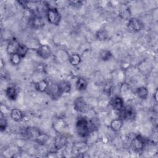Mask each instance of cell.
<instances>
[{"label":"cell","mask_w":158,"mask_h":158,"mask_svg":"<svg viewBox=\"0 0 158 158\" xmlns=\"http://www.w3.org/2000/svg\"><path fill=\"white\" fill-rule=\"evenodd\" d=\"M109 104L114 110L118 112L124 106V100L123 98L120 96H115L110 99Z\"/></svg>","instance_id":"ba28073f"},{"label":"cell","mask_w":158,"mask_h":158,"mask_svg":"<svg viewBox=\"0 0 158 158\" xmlns=\"http://www.w3.org/2000/svg\"><path fill=\"white\" fill-rule=\"evenodd\" d=\"M48 139H49V136L48 135L41 133L40 134V135L38 137V138L36 139L35 142L39 144L43 145V144H44L47 142Z\"/></svg>","instance_id":"4316f807"},{"label":"cell","mask_w":158,"mask_h":158,"mask_svg":"<svg viewBox=\"0 0 158 158\" xmlns=\"http://www.w3.org/2000/svg\"><path fill=\"white\" fill-rule=\"evenodd\" d=\"M157 93H158V91L157 89H156V90L155 91L154 93L153 94V98L154 99V100L157 102Z\"/></svg>","instance_id":"f546056e"},{"label":"cell","mask_w":158,"mask_h":158,"mask_svg":"<svg viewBox=\"0 0 158 158\" xmlns=\"http://www.w3.org/2000/svg\"><path fill=\"white\" fill-rule=\"evenodd\" d=\"M99 56L102 60L107 61L112 57V54L108 49H102L99 53Z\"/></svg>","instance_id":"603a6c76"},{"label":"cell","mask_w":158,"mask_h":158,"mask_svg":"<svg viewBox=\"0 0 158 158\" xmlns=\"http://www.w3.org/2000/svg\"><path fill=\"white\" fill-rule=\"evenodd\" d=\"M123 125V120L120 118H114L111 120L110 123V128L115 132L119 131Z\"/></svg>","instance_id":"5bb4252c"},{"label":"cell","mask_w":158,"mask_h":158,"mask_svg":"<svg viewBox=\"0 0 158 158\" xmlns=\"http://www.w3.org/2000/svg\"><path fill=\"white\" fill-rule=\"evenodd\" d=\"M67 143V137L64 135L59 134L57 135L54 139V148L57 150H59L62 149Z\"/></svg>","instance_id":"30bf717a"},{"label":"cell","mask_w":158,"mask_h":158,"mask_svg":"<svg viewBox=\"0 0 158 158\" xmlns=\"http://www.w3.org/2000/svg\"><path fill=\"white\" fill-rule=\"evenodd\" d=\"M31 26L36 29H40L44 25L43 17L40 15H35L31 19Z\"/></svg>","instance_id":"7c38bea8"},{"label":"cell","mask_w":158,"mask_h":158,"mask_svg":"<svg viewBox=\"0 0 158 158\" xmlns=\"http://www.w3.org/2000/svg\"><path fill=\"white\" fill-rule=\"evenodd\" d=\"M57 86L61 94L63 93H69L72 89L70 83L67 81H60L59 83H57Z\"/></svg>","instance_id":"e0dca14e"},{"label":"cell","mask_w":158,"mask_h":158,"mask_svg":"<svg viewBox=\"0 0 158 158\" xmlns=\"http://www.w3.org/2000/svg\"><path fill=\"white\" fill-rule=\"evenodd\" d=\"M22 59L17 53L15 52L10 56V62L13 65H17L20 63Z\"/></svg>","instance_id":"484cf974"},{"label":"cell","mask_w":158,"mask_h":158,"mask_svg":"<svg viewBox=\"0 0 158 158\" xmlns=\"http://www.w3.org/2000/svg\"><path fill=\"white\" fill-rule=\"evenodd\" d=\"M10 116L14 121L20 122L23 118V114L20 110L14 108L10 110Z\"/></svg>","instance_id":"ac0fdd59"},{"label":"cell","mask_w":158,"mask_h":158,"mask_svg":"<svg viewBox=\"0 0 158 158\" xmlns=\"http://www.w3.org/2000/svg\"><path fill=\"white\" fill-rule=\"evenodd\" d=\"M146 144L145 138L141 135H138L135 136L131 140V147L132 150L135 152H140L143 151Z\"/></svg>","instance_id":"3957f363"},{"label":"cell","mask_w":158,"mask_h":158,"mask_svg":"<svg viewBox=\"0 0 158 158\" xmlns=\"http://www.w3.org/2000/svg\"><path fill=\"white\" fill-rule=\"evenodd\" d=\"M36 53L40 57L46 59L51 56L52 51L49 46L47 44H41L36 49Z\"/></svg>","instance_id":"52a82bcc"},{"label":"cell","mask_w":158,"mask_h":158,"mask_svg":"<svg viewBox=\"0 0 158 158\" xmlns=\"http://www.w3.org/2000/svg\"><path fill=\"white\" fill-rule=\"evenodd\" d=\"M6 97L10 101H15L17 98V91L16 88L13 86H8L5 90Z\"/></svg>","instance_id":"9a60e30c"},{"label":"cell","mask_w":158,"mask_h":158,"mask_svg":"<svg viewBox=\"0 0 158 158\" xmlns=\"http://www.w3.org/2000/svg\"><path fill=\"white\" fill-rule=\"evenodd\" d=\"M73 108L78 112L84 113L88 110V106L83 97L78 96L73 101Z\"/></svg>","instance_id":"5b68a950"},{"label":"cell","mask_w":158,"mask_h":158,"mask_svg":"<svg viewBox=\"0 0 158 158\" xmlns=\"http://www.w3.org/2000/svg\"><path fill=\"white\" fill-rule=\"evenodd\" d=\"M87 86H88V83L85 78L82 77H79L77 78L75 82V87L78 91H85L87 88Z\"/></svg>","instance_id":"d6986e66"},{"label":"cell","mask_w":158,"mask_h":158,"mask_svg":"<svg viewBox=\"0 0 158 158\" xmlns=\"http://www.w3.org/2000/svg\"><path fill=\"white\" fill-rule=\"evenodd\" d=\"M3 65H4V64H3V61H2V59H1V69H2Z\"/></svg>","instance_id":"4dcf8cb0"},{"label":"cell","mask_w":158,"mask_h":158,"mask_svg":"<svg viewBox=\"0 0 158 158\" xmlns=\"http://www.w3.org/2000/svg\"><path fill=\"white\" fill-rule=\"evenodd\" d=\"M75 128L77 134L81 138L88 137L92 131L89 121L85 117H79L75 124Z\"/></svg>","instance_id":"6da1fadb"},{"label":"cell","mask_w":158,"mask_h":158,"mask_svg":"<svg viewBox=\"0 0 158 158\" xmlns=\"http://www.w3.org/2000/svg\"><path fill=\"white\" fill-rule=\"evenodd\" d=\"M41 133V132L38 128L33 127H28L25 130V135L26 138L31 141H35Z\"/></svg>","instance_id":"9c48e42d"},{"label":"cell","mask_w":158,"mask_h":158,"mask_svg":"<svg viewBox=\"0 0 158 158\" xmlns=\"http://www.w3.org/2000/svg\"><path fill=\"white\" fill-rule=\"evenodd\" d=\"M119 118H122L123 120H133L136 117V111L135 109L130 106H123V107L118 111Z\"/></svg>","instance_id":"277c9868"},{"label":"cell","mask_w":158,"mask_h":158,"mask_svg":"<svg viewBox=\"0 0 158 158\" xmlns=\"http://www.w3.org/2000/svg\"><path fill=\"white\" fill-rule=\"evenodd\" d=\"M48 21L52 25H59L61 21V14L56 7H48L46 11Z\"/></svg>","instance_id":"7a4b0ae2"},{"label":"cell","mask_w":158,"mask_h":158,"mask_svg":"<svg viewBox=\"0 0 158 158\" xmlns=\"http://www.w3.org/2000/svg\"><path fill=\"white\" fill-rule=\"evenodd\" d=\"M136 94L139 98L141 99H146L148 96L149 91L146 87L142 86L138 87L136 89Z\"/></svg>","instance_id":"ffe728a7"},{"label":"cell","mask_w":158,"mask_h":158,"mask_svg":"<svg viewBox=\"0 0 158 158\" xmlns=\"http://www.w3.org/2000/svg\"><path fill=\"white\" fill-rule=\"evenodd\" d=\"M46 93L52 98L54 99L58 98L61 94L59 91L57 84L56 83H49Z\"/></svg>","instance_id":"8fae6325"},{"label":"cell","mask_w":158,"mask_h":158,"mask_svg":"<svg viewBox=\"0 0 158 158\" xmlns=\"http://www.w3.org/2000/svg\"><path fill=\"white\" fill-rule=\"evenodd\" d=\"M70 6L73 7H78L82 5V1H70L69 2Z\"/></svg>","instance_id":"f1b7e54d"},{"label":"cell","mask_w":158,"mask_h":158,"mask_svg":"<svg viewBox=\"0 0 158 158\" xmlns=\"http://www.w3.org/2000/svg\"><path fill=\"white\" fill-rule=\"evenodd\" d=\"M143 27L142 22L135 17H131L128 20L127 28L129 30L133 32H138L140 31Z\"/></svg>","instance_id":"8992f818"},{"label":"cell","mask_w":158,"mask_h":158,"mask_svg":"<svg viewBox=\"0 0 158 158\" xmlns=\"http://www.w3.org/2000/svg\"><path fill=\"white\" fill-rule=\"evenodd\" d=\"M120 15L123 19L128 20L130 19V15H131V12L129 7L124 6L122 8H121Z\"/></svg>","instance_id":"d4e9b609"},{"label":"cell","mask_w":158,"mask_h":158,"mask_svg":"<svg viewBox=\"0 0 158 158\" xmlns=\"http://www.w3.org/2000/svg\"><path fill=\"white\" fill-rule=\"evenodd\" d=\"M7 127V121L3 115V113H1L0 116V130L1 131H4L6 130Z\"/></svg>","instance_id":"83f0119b"},{"label":"cell","mask_w":158,"mask_h":158,"mask_svg":"<svg viewBox=\"0 0 158 158\" xmlns=\"http://www.w3.org/2000/svg\"><path fill=\"white\" fill-rule=\"evenodd\" d=\"M19 44V43L17 41V40H15V38L10 39L7 45V48H6V51L7 54L9 56H10L12 54L16 52Z\"/></svg>","instance_id":"4fadbf2b"},{"label":"cell","mask_w":158,"mask_h":158,"mask_svg":"<svg viewBox=\"0 0 158 158\" xmlns=\"http://www.w3.org/2000/svg\"><path fill=\"white\" fill-rule=\"evenodd\" d=\"M28 49L29 48L27 45L19 43L16 51V53H17L22 58H23L27 55Z\"/></svg>","instance_id":"7402d4cb"},{"label":"cell","mask_w":158,"mask_h":158,"mask_svg":"<svg viewBox=\"0 0 158 158\" xmlns=\"http://www.w3.org/2000/svg\"><path fill=\"white\" fill-rule=\"evenodd\" d=\"M69 62L72 65L77 66L81 62V57L78 54L73 53L69 56Z\"/></svg>","instance_id":"44dd1931"},{"label":"cell","mask_w":158,"mask_h":158,"mask_svg":"<svg viewBox=\"0 0 158 158\" xmlns=\"http://www.w3.org/2000/svg\"><path fill=\"white\" fill-rule=\"evenodd\" d=\"M49 82L46 80H41L35 84L36 90L40 93H46L48 86Z\"/></svg>","instance_id":"2e32d148"},{"label":"cell","mask_w":158,"mask_h":158,"mask_svg":"<svg viewBox=\"0 0 158 158\" xmlns=\"http://www.w3.org/2000/svg\"><path fill=\"white\" fill-rule=\"evenodd\" d=\"M96 38L98 40L103 41H106L108 38V33L105 29H100L96 33Z\"/></svg>","instance_id":"cb8c5ba5"}]
</instances>
